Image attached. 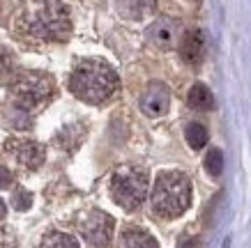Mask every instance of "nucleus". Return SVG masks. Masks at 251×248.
<instances>
[{"instance_id": "obj_13", "label": "nucleus", "mask_w": 251, "mask_h": 248, "mask_svg": "<svg viewBox=\"0 0 251 248\" xmlns=\"http://www.w3.org/2000/svg\"><path fill=\"white\" fill-rule=\"evenodd\" d=\"M187 104H189L194 111H210L214 106V97H212V92H210L207 85L196 83V85L189 90V94H187Z\"/></svg>"}, {"instance_id": "obj_10", "label": "nucleus", "mask_w": 251, "mask_h": 248, "mask_svg": "<svg viewBox=\"0 0 251 248\" xmlns=\"http://www.w3.org/2000/svg\"><path fill=\"white\" fill-rule=\"evenodd\" d=\"M9 152H14L16 161L25 168H39L44 163V147L35 140H14V143L7 145Z\"/></svg>"}, {"instance_id": "obj_15", "label": "nucleus", "mask_w": 251, "mask_h": 248, "mask_svg": "<svg viewBox=\"0 0 251 248\" xmlns=\"http://www.w3.org/2000/svg\"><path fill=\"white\" fill-rule=\"evenodd\" d=\"M184 135H187V143H189L191 150H201L207 143V129L203 124H198V122H191L187 131H184Z\"/></svg>"}, {"instance_id": "obj_12", "label": "nucleus", "mask_w": 251, "mask_h": 248, "mask_svg": "<svg viewBox=\"0 0 251 248\" xmlns=\"http://www.w3.org/2000/svg\"><path fill=\"white\" fill-rule=\"evenodd\" d=\"M118 248H159L154 237L145 232V230H138V227H129L125 230L118 241Z\"/></svg>"}, {"instance_id": "obj_6", "label": "nucleus", "mask_w": 251, "mask_h": 248, "mask_svg": "<svg viewBox=\"0 0 251 248\" xmlns=\"http://www.w3.org/2000/svg\"><path fill=\"white\" fill-rule=\"evenodd\" d=\"M81 232L90 248H106L113 237V218L104 211H90L81 223Z\"/></svg>"}, {"instance_id": "obj_4", "label": "nucleus", "mask_w": 251, "mask_h": 248, "mask_svg": "<svg viewBox=\"0 0 251 248\" xmlns=\"http://www.w3.org/2000/svg\"><path fill=\"white\" fill-rule=\"evenodd\" d=\"M9 85H12V94L19 111H32L49 101L53 94L51 76L42 71H16Z\"/></svg>"}, {"instance_id": "obj_18", "label": "nucleus", "mask_w": 251, "mask_h": 248, "mask_svg": "<svg viewBox=\"0 0 251 248\" xmlns=\"http://www.w3.org/2000/svg\"><path fill=\"white\" fill-rule=\"evenodd\" d=\"M32 204V198H30V193L28 191H16V196H14V207L16 209H28Z\"/></svg>"}, {"instance_id": "obj_20", "label": "nucleus", "mask_w": 251, "mask_h": 248, "mask_svg": "<svg viewBox=\"0 0 251 248\" xmlns=\"http://www.w3.org/2000/svg\"><path fill=\"white\" fill-rule=\"evenodd\" d=\"M5 216V204H2V200H0V218Z\"/></svg>"}, {"instance_id": "obj_14", "label": "nucleus", "mask_w": 251, "mask_h": 248, "mask_svg": "<svg viewBox=\"0 0 251 248\" xmlns=\"http://www.w3.org/2000/svg\"><path fill=\"white\" fill-rule=\"evenodd\" d=\"M16 71H19L16 69V55L7 46L0 44V83H12Z\"/></svg>"}, {"instance_id": "obj_11", "label": "nucleus", "mask_w": 251, "mask_h": 248, "mask_svg": "<svg viewBox=\"0 0 251 248\" xmlns=\"http://www.w3.org/2000/svg\"><path fill=\"white\" fill-rule=\"evenodd\" d=\"M115 12L122 19H129V21H141L148 14L154 12L157 0H113Z\"/></svg>"}, {"instance_id": "obj_3", "label": "nucleus", "mask_w": 251, "mask_h": 248, "mask_svg": "<svg viewBox=\"0 0 251 248\" xmlns=\"http://www.w3.org/2000/svg\"><path fill=\"white\" fill-rule=\"evenodd\" d=\"M191 203V181L182 173H164L152 188V209L164 218L180 216Z\"/></svg>"}, {"instance_id": "obj_7", "label": "nucleus", "mask_w": 251, "mask_h": 248, "mask_svg": "<svg viewBox=\"0 0 251 248\" xmlns=\"http://www.w3.org/2000/svg\"><path fill=\"white\" fill-rule=\"evenodd\" d=\"M168 106H171V92L164 83H150L145 92L141 94V111L148 117H161L168 113Z\"/></svg>"}, {"instance_id": "obj_1", "label": "nucleus", "mask_w": 251, "mask_h": 248, "mask_svg": "<svg viewBox=\"0 0 251 248\" xmlns=\"http://www.w3.org/2000/svg\"><path fill=\"white\" fill-rule=\"evenodd\" d=\"M16 25L39 42H65L72 32V19L60 0H30L19 14Z\"/></svg>"}, {"instance_id": "obj_2", "label": "nucleus", "mask_w": 251, "mask_h": 248, "mask_svg": "<svg viewBox=\"0 0 251 248\" xmlns=\"http://www.w3.org/2000/svg\"><path fill=\"white\" fill-rule=\"evenodd\" d=\"M118 85V74L104 60H81L69 76V90L88 104H101L111 99Z\"/></svg>"}, {"instance_id": "obj_17", "label": "nucleus", "mask_w": 251, "mask_h": 248, "mask_svg": "<svg viewBox=\"0 0 251 248\" xmlns=\"http://www.w3.org/2000/svg\"><path fill=\"white\" fill-rule=\"evenodd\" d=\"M205 170L212 175V177L221 175V170H224V154H221V150L212 147V150L205 154Z\"/></svg>"}, {"instance_id": "obj_9", "label": "nucleus", "mask_w": 251, "mask_h": 248, "mask_svg": "<svg viewBox=\"0 0 251 248\" xmlns=\"http://www.w3.org/2000/svg\"><path fill=\"white\" fill-rule=\"evenodd\" d=\"M180 58L187 65L196 67L205 58V37L201 30H187L180 39Z\"/></svg>"}, {"instance_id": "obj_5", "label": "nucleus", "mask_w": 251, "mask_h": 248, "mask_svg": "<svg viewBox=\"0 0 251 248\" xmlns=\"http://www.w3.org/2000/svg\"><path fill=\"white\" fill-rule=\"evenodd\" d=\"M111 196L122 209H136L148 196V175L138 168H120L111 177Z\"/></svg>"}, {"instance_id": "obj_16", "label": "nucleus", "mask_w": 251, "mask_h": 248, "mask_svg": "<svg viewBox=\"0 0 251 248\" xmlns=\"http://www.w3.org/2000/svg\"><path fill=\"white\" fill-rule=\"evenodd\" d=\"M39 248H78V244L74 237H69L65 232H51L49 237H44Z\"/></svg>"}, {"instance_id": "obj_19", "label": "nucleus", "mask_w": 251, "mask_h": 248, "mask_svg": "<svg viewBox=\"0 0 251 248\" xmlns=\"http://www.w3.org/2000/svg\"><path fill=\"white\" fill-rule=\"evenodd\" d=\"M9 186H12V173L5 165H0V188H9Z\"/></svg>"}, {"instance_id": "obj_8", "label": "nucleus", "mask_w": 251, "mask_h": 248, "mask_svg": "<svg viewBox=\"0 0 251 248\" xmlns=\"http://www.w3.org/2000/svg\"><path fill=\"white\" fill-rule=\"evenodd\" d=\"M177 35H180V23L173 21V19H157V21L148 28V42L161 51H168L173 48L175 42H177Z\"/></svg>"}]
</instances>
